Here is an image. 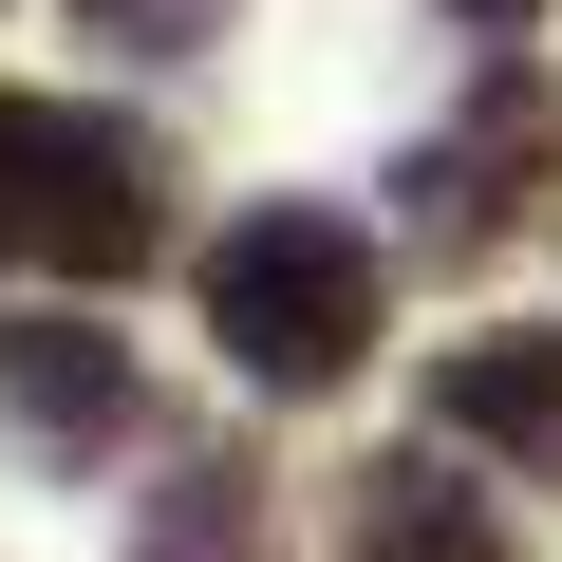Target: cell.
Segmentation results:
<instances>
[{
  "label": "cell",
  "instance_id": "obj_1",
  "mask_svg": "<svg viewBox=\"0 0 562 562\" xmlns=\"http://www.w3.org/2000/svg\"><path fill=\"white\" fill-rule=\"evenodd\" d=\"M375 301H394V262H375V225H338V206H225V225H206V338H225V375H262V394H338V375L375 357Z\"/></svg>",
  "mask_w": 562,
  "mask_h": 562
},
{
  "label": "cell",
  "instance_id": "obj_2",
  "mask_svg": "<svg viewBox=\"0 0 562 562\" xmlns=\"http://www.w3.org/2000/svg\"><path fill=\"white\" fill-rule=\"evenodd\" d=\"M0 244H38L76 281H132L169 244V169L132 113H76V94H0Z\"/></svg>",
  "mask_w": 562,
  "mask_h": 562
},
{
  "label": "cell",
  "instance_id": "obj_3",
  "mask_svg": "<svg viewBox=\"0 0 562 562\" xmlns=\"http://www.w3.org/2000/svg\"><path fill=\"white\" fill-rule=\"evenodd\" d=\"M0 413H20V450H132V413H150V375H132V338H94V319H20L0 338Z\"/></svg>",
  "mask_w": 562,
  "mask_h": 562
},
{
  "label": "cell",
  "instance_id": "obj_4",
  "mask_svg": "<svg viewBox=\"0 0 562 562\" xmlns=\"http://www.w3.org/2000/svg\"><path fill=\"white\" fill-rule=\"evenodd\" d=\"M338 562H506V506L450 469V450H375L338 487Z\"/></svg>",
  "mask_w": 562,
  "mask_h": 562
},
{
  "label": "cell",
  "instance_id": "obj_5",
  "mask_svg": "<svg viewBox=\"0 0 562 562\" xmlns=\"http://www.w3.org/2000/svg\"><path fill=\"white\" fill-rule=\"evenodd\" d=\"M525 150H543V113H525V76H487V94H469V113H450V132H431V150H413L394 188H413V225H431V244H487V225H506V169H525Z\"/></svg>",
  "mask_w": 562,
  "mask_h": 562
},
{
  "label": "cell",
  "instance_id": "obj_6",
  "mask_svg": "<svg viewBox=\"0 0 562 562\" xmlns=\"http://www.w3.org/2000/svg\"><path fill=\"white\" fill-rule=\"evenodd\" d=\"M431 413L469 431V450H562V338L525 319V338H450L431 357Z\"/></svg>",
  "mask_w": 562,
  "mask_h": 562
},
{
  "label": "cell",
  "instance_id": "obj_7",
  "mask_svg": "<svg viewBox=\"0 0 562 562\" xmlns=\"http://www.w3.org/2000/svg\"><path fill=\"white\" fill-rule=\"evenodd\" d=\"M132 562H281V525H262V469H169Z\"/></svg>",
  "mask_w": 562,
  "mask_h": 562
},
{
  "label": "cell",
  "instance_id": "obj_8",
  "mask_svg": "<svg viewBox=\"0 0 562 562\" xmlns=\"http://www.w3.org/2000/svg\"><path fill=\"white\" fill-rule=\"evenodd\" d=\"M469 20H525V0H469Z\"/></svg>",
  "mask_w": 562,
  "mask_h": 562
}]
</instances>
